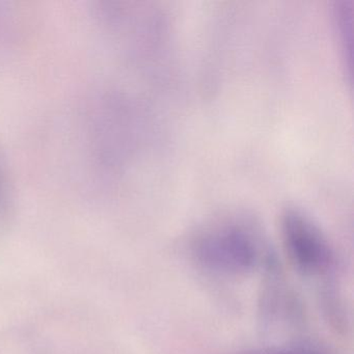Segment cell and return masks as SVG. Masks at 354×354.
<instances>
[{"mask_svg": "<svg viewBox=\"0 0 354 354\" xmlns=\"http://www.w3.org/2000/svg\"><path fill=\"white\" fill-rule=\"evenodd\" d=\"M190 254L203 270L223 277H244L269 262L260 227L244 215L221 217L205 225L192 240Z\"/></svg>", "mask_w": 354, "mask_h": 354, "instance_id": "6da1fadb", "label": "cell"}, {"mask_svg": "<svg viewBox=\"0 0 354 354\" xmlns=\"http://www.w3.org/2000/svg\"><path fill=\"white\" fill-rule=\"evenodd\" d=\"M279 236L290 264L304 277H325L335 270L337 256L333 244L304 211L287 208L281 212Z\"/></svg>", "mask_w": 354, "mask_h": 354, "instance_id": "7a4b0ae2", "label": "cell"}, {"mask_svg": "<svg viewBox=\"0 0 354 354\" xmlns=\"http://www.w3.org/2000/svg\"><path fill=\"white\" fill-rule=\"evenodd\" d=\"M248 354H326L321 350L308 347L283 348V349L266 350Z\"/></svg>", "mask_w": 354, "mask_h": 354, "instance_id": "3957f363", "label": "cell"}]
</instances>
